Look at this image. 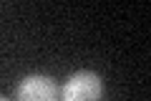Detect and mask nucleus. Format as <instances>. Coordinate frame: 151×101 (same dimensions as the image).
<instances>
[{"label":"nucleus","mask_w":151,"mask_h":101,"mask_svg":"<svg viewBox=\"0 0 151 101\" xmlns=\"http://www.w3.org/2000/svg\"><path fill=\"white\" fill-rule=\"evenodd\" d=\"M103 78L93 71H76L60 89V101H101Z\"/></svg>","instance_id":"obj_1"},{"label":"nucleus","mask_w":151,"mask_h":101,"mask_svg":"<svg viewBox=\"0 0 151 101\" xmlns=\"http://www.w3.org/2000/svg\"><path fill=\"white\" fill-rule=\"evenodd\" d=\"M15 99L18 101H58L60 89L50 76L30 73L25 78H20V84L15 89Z\"/></svg>","instance_id":"obj_2"},{"label":"nucleus","mask_w":151,"mask_h":101,"mask_svg":"<svg viewBox=\"0 0 151 101\" xmlns=\"http://www.w3.org/2000/svg\"><path fill=\"white\" fill-rule=\"evenodd\" d=\"M0 101H8V99H3V96H0Z\"/></svg>","instance_id":"obj_3"}]
</instances>
